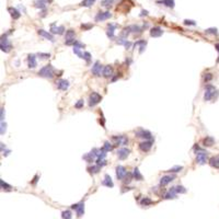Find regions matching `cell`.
Listing matches in <instances>:
<instances>
[{
    "label": "cell",
    "mask_w": 219,
    "mask_h": 219,
    "mask_svg": "<svg viewBox=\"0 0 219 219\" xmlns=\"http://www.w3.org/2000/svg\"><path fill=\"white\" fill-rule=\"evenodd\" d=\"M71 208L77 210V216L78 217H81L83 215V213H85V204L83 203L73 204V205H71Z\"/></svg>",
    "instance_id": "cell-10"
},
{
    "label": "cell",
    "mask_w": 219,
    "mask_h": 219,
    "mask_svg": "<svg viewBox=\"0 0 219 219\" xmlns=\"http://www.w3.org/2000/svg\"><path fill=\"white\" fill-rule=\"evenodd\" d=\"M207 160V152L204 150H198L196 152V161L199 164H205Z\"/></svg>",
    "instance_id": "cell-6"
},
{
    "label": "cell",
    "mask_w": 219,
    "mask_h": 219,
    "mask_svg": "<svg viewBox=\"0 0 219 219\" xmlns=\"http://www.w3.org/2000/svg\"><path fill=\"white\" fill-rule=\"evenodd\" d=\"M215 144V139H214L212 136H207L206 138L203 139V145L205 147H210Z\"/></svg>",
    "instance_id": "cell-24"
},
{
    "label": "cell",
    "mask_w": 219,
    "mask_h": 219,
    "mask_svg": "<svg viewBox=\"0 0 219 219\" xmlns=\"http://www.w3.org/2000/svg\"><path fill=\"white\" fill-rule=\"evenodd\" d=\"M73 53L76 54L79 58H81L83 59V54L80 52V49H79V47H76V46H73Z\"/></svg>",
    "instance_id": "cell-43"
},
{
    "label": "cell",
    "mask_w": 219,
    "mask_h": 219,
    "mask_svg": "<svg viewBox=\"0 0 219 219\" xmlns=\"http://www.w3.org/2000/svg\"><path fill=\"white\" fill-rule=\"evenodd\" d=\"M116 43H117V44H120V45H124L127 49L132 47V42H129V41H127V40H124V39L117 40V42H116Z\"/></svg>",
    "instance_id": "cell-28"
},
{
    "label": "cell",
    "mask_w": 219,
    "mask_h": 219,
    "mask_svg": "<svg viewBox=\"0 0 219 219\" xmlns=\"http://www.w3.org/2000/svg\"><path fill=\"white\" fill-rule=\"evenodd\" d=\"M113 2H114V0H104V1H102V6L103 7H111L112 4H113Z\"/></svg>",
    "instance_id": "cell-44"
},
{
    "label": "cell",
    "mask_w": 219,
    "mask_h": 219,
    "mask_svg": "<svg viewBox=\"0 0 219 219\" xmlns=\"http://www.w3.org/2000/svg\"><path fill=\"white\" fill-rule=\"evenodd\" d=\"M103 148L105 149L106 151L109 152V151H111L112 149H113V146H112L111 144H110V141H105V142H104V146H103Z\"/></svg>",
    "instance_id": "cell-45"
},
{
    "label": "cell",
    "mask_w": 219,
    "mask_h": 219,
    "mask_svg": "<svg viewBox=\"0 0 219 219\" xmlns=\"http://www.w3.org/2000/svg\"><path fill=\"white\" fill-rule=\"evenodd\" d=\"M0 47H1V50L4 53H9L12 48V45L9 43L8 39L6 37V35L1 37V41H0Z\"/></svg>",
    "instance_id": "cell-4"
},
{
    "label": "cell",
    "mask_w": 219,
    "mask_h": 219,
    "mask_svg": "<svg viewBox=\"0 0 219 219\" xmlns=\"http://www.w3.org/2000/svg\"><path fill=\"white\" fill-rule=\"evenodd\" d=\"M146 44L147 42L146 41H138L135 43V45H140V47H139V53H144V50H145V47H146Z\"/></svg>",
    "instance_id": "cell-29"
},
{
    "label": "cell",
    "mask_w": 219,
    "mask_h": 219,
    "mask_svg": "<svg viewBox=\"0 0 219 219\" xmlns=\"http://www.w3.org/2000/svg\"><path fill=\"white\" fill-rule=\"evenodd\" d=\"M74 31L73 30H68V31H66V41H68V40H72V39H74Z\"/></svg>",
    "instance_id": "cell-32"
},
{
    "label": "cell",
    "mask_w": 219,
    "mask_h": 219,
    "mask_svg": "<svg viewBox=\"0 0 219 219\" xmlns=\"http://www.w3.org/2000/svg\"><path fill=\"white\" fill-rule=\"evenodd\" d=\"M95 0H83V1L81 2V6L82 7H91L93 3H94Z\"/></svg>",
    "instance_id": "cell-37"
},
{
    "label": "cell",
    "mask_w": 219,
    "mask_h": 219,
    "mask_svg": "<svg viewBox=\"0 0 219 219\" xmlns=\"http://www.w3.org/2000/svg\"><path fill=\"white\" fill-rule=\"evenodd\" d=\"M0 184H1V188L2 190H6V191H10L11 190V186L9 184H7L3 180H0Z\"/></svg>",
    "instance_id": "cell-42"
},
{
    "label": "cell",
    "mask_w": 219,
    "mask_h": 219,
    "mask_svg": "<svg viewBox=\"0 0 219 219\" xmlns=\"http://www.w3.org/2000/svg\"><path fill=\"white\" fill-rule=\"evenodd\" d=\"M129 153H130L129 149H127V148H120V149H118V150H117V157H118L119 160H125L129 156Z\"/></svg>",
    "instance_id": "cell-12"
},
{
    "label": "cell",
    "mask_w": 219,
    "mask_h": 219,
    "mask_svg": "<svg viewBox=\"0 0 219 219\" xmlns=\"http://www.w3.org/2000/svg\"><path fill=\"white\" fill-rule=\"evenodd\" d=\"M102 100V96L99 94V93H96V92H92L90 96H89V106L90 108H92V106H94L96 105L97 103H100Z\"/></svg>",
    "instance_id": "cell-3"
},
{
    "label": "cell",
    "mask_w": 219,
    "mask_h": 219,
    "mask_svg": "<svg viewBox=\"0 0 219 219\" xmlns=\"http://www.w3.org/2000/svg\"><path fill=\"white\" fill-rule=\"evenodd\" d=\"M102 74H103L104 78H110L112 77V74H113V67L108 65V66H105L103 68V71H102Z\"/></svg>",
    "instance_id": "cell-20"
},
{
    "label": "cell",
    "mask_w": 219,
    "mask_h": 219,
    "mask_svg": "<svg viewBox=\"0 0 219 219\" xmlns=\"http://www.w3.org/2000/svg\"><path fill=\"white\" fill-rule=\"evenodd\" d=\"M127 171L123 165H117L116 167V176L118 180H124V178L126 176Z\"/></svg>",
    "instance_id": "cell-9"
},
{
    "label": "cell",
    "mask_w": 219,
    "mask_h": 219,
    "mask_svg": "<svg viewBox=\"0 0 219 219\" xmlns=\"http://www.w3.org/2000/svg\"><path fill=\"white\" fill-rule=\"evenodd\" d=\"M37 33H39L40 35H42L43 37H45V39L49 40L50 42H54V41H55L54 36L52 35V33H49V32H46V31H44V30H39V31H37Z\"/></svg>",
    "instance_id": "cell-21"
},
{
    "label": "cell",
    "mask_w": 219,
    "mask_h": 219,
    "mask_svg": "<svg viewBox=\"0 0 219 219\" xmlns=\"http://www.w3.org/2000/svg\"><path fill=\"white\" fill-rule=\"evenodd\" d=\"M0 119H1V122H3V119H4V109L3 108L0 110Z\"/></svg>",
    "instance_id": "cell-53"
},
{
    "label": "cell",
    "mask_w": 219,
    "mask_h": 219,
    "mask_svg": "<svg viewBox=\"0 0 219 219\" xmlns=\"http://www.w3.org/2000/svg\"><path fill=\"white\" fill-rule=\"evenodd\" d=\"M133 175H134V179L135 180H137V181H142V175L141 173L139 172V169L138 168H134V170H133Z\"/></svg>",
    "instance_id": "cell-27"
},
{
    "label": "cell",
    "mask_w": 219,
    "mask_h": 219,
    "mask_svg": "<svg viewBox=\"0 0 219 219\" xmlns=\"http://www.w3.org/2000/svg\"><path fill=\"white\" fill-rule=\"evenodd\" d=\"M6 127H7V124L1 122V132H0V133H1V135H3L4 132H6Z\"/></svg>",
    "instance_id": "cell-51"
},
{
    "label": "cell",
    "mask_w": 219,
    "mask_h": 219,
    "mask_svg": "<svg viewBox=\"0 0 219 219\" xmlns=\"http://www.w3.org/2000/svg\"><path fill=\"white\" fill-rule=\"evenodd\" d=\"M205 32H206V34L218 35V32H217V29H216V27H210V29H207V30H205Z\"/></svg>",
    "instance_id": "cell-41"
},
{
    "label": "cell",
    "mask_w": 219,
    "mask_h": 219,
    "mask_svg": "<svg viewBox=\"0 0 219 219\" xmlns=\"http://www.w3.org/2000/svg\"><path fill=\"white\" fill-rule=\"evenodd\" d=\"M102 184L105 185V186H108V187H113V186H114L113 181H112L111 176L109 174H105L104 175V180L102 181Z\"/></svg>",
    "instance_id": "cell-22"
},
{
    "label": "cell",
    "mask_w": 219,
    "mask_h": 219,
    "mask_svg": "<svg viewBox=\"0 0 219 219\" xmlns=\"http://www.w3.org/2000/svg\"><path fill=\"white\" fill-rule=\"evenodd\" d=\"M96 164L100 167H103L106 164V161H105V159H96Z\"/></svg>",
    "instance_id": "cell-47"
},
{
    "label": "cell",
    "mask_w": 219,
    "mask_h": 219,
    "mask_svg": "<svg viewBox=\"0 0 219 219\" xmlns=\"http://www.w3.org/2000/svg\"><path fill=\"white\" fill-rule=\"evenodd\" d=\"M112 140L114 141L115 145H120V146H126L128 144V138L123 136V135H119V136H113V137H112Z\"/></svg>",
    "instance_id": "cell-5"
},
{
    "label": "cell",
    "mask_w": 219,
    "mask_h": 219,
    "mask_svg": "<svg viewBox=\"0 0 219 219\" xmlns=\"http://www.w3.org/2000/svg\"><path fill=\"white\" fill-rule=\"evenodd\" d=\"M212 78H213L212 73H206V76H205V82H208L209 80H212Z\"/></svg>",
    "instance_id": "cell-52"
},
{
    "label": "cell",
    "mask_w": 219,
    "mask_h": 219,
    "mask_svg": "<svg viewBox=\"0 0 219 219\" xmlns=\"http://www.w3.org/2000/svg\"><path fill=\"white\" fill-rule=\"evenodd\" d=\"M162 34H163V31H162V29L159 26H155L150 30V36L151 37H159Z\"/></svg>",
    "instance_id": "cell-19"
},
{
    "label": "cell",
    "mask_w": 219,
    "mask_h": 219,
    "mask_svg": "<svg viewBox=\"0 0 219 219\" xmlns=\"http://www.w3.org/2000/svg\"><path fill=\"white\" fill-rule=\"evenodd\" d=\"M74 108L76 109H81L83 108V100H79L76 104H74Z\"/></svg>",
    "instance_id": "cell-48"
},
{
    "label": "cell",
    "mask_w": 219,
    "mask_h": 219,
    "mask_svg": "<svg viewBox=\"0 0 219 219\" xmlns=\"http://www.w3.org/2000/svg\"><path fill=\"white\" fill-rule=\"evenodd\" d=\"M217 92V89L212 85H207L206 86V91H205V95H204V100L205 101H210L214 96H215V93Z\"/></svg>",
    "instance_id": "cell-2"
},
{
    "label": "cell",
    "mask_w": 219,
    "mask_h": 219,
    "mask_svg": "<svg viewBox=\"0 0 219 219\" xmlns=\"http://www.w3.org/2000/svg\"><path fill=\"white\" fill-rule=\"evenodd\" d=\"M174 191L176 193H181V194H183V193H186V188L184 187V186L182 185H178V186H174Z\"/></svg>",
    "instance_id": "cell-35"
},
{
    "label": "cell",
    "mask_w": 219,
    "mask_h": 219,
    "mask_svg": "<svg viewBox=\"0 0 219 219\" xmlns=\"http://www.w3.org/2000/svg\"><path fill=\"white\" fill-rule=\"evenodd\" d=\"M151 147H152V141H151V140L142 141V142L139 144V149H140L141 151H144V152L149 151V150L151 149Z\"/></svg>",
    "instance_id": "cell-14"
},
{
    "label": "cell",
    "mask_w": 219,
    "mask_h": 219,
    "mask_svg": "<svg viewBox=\"0 0 219 219\" xmlns=\"http://www.w3.org/2000/svg\"><path fill=\"white\" fill-rule=\"evenodd\" d=\"M56 85H57V88L59 90H63V91H66L68 88H69V82L67 80H65V79H60L56 82Z\"/></svg>",
    "instance_id": "cell-15"
},
{
    "label": "cell",
    "mask_w": 219,
    "mask_h": 219,
    "mask_svg": "<svg viewBox=\"0 0 219 219\" xmlns=\"http://www.w3.org/2000/svg\"><path fill=\"white\" fill-rule=\"evenodd\" d=\"M182 170H183V167H182V165H176V167H174V168H172V169L168 170L167 172H170V173H178V172L182 171Z\"/></svg>",
    "instance_id": "cell-33"
},
{
    "label": "cell",
    "mask_w": 219,
    "mask_h": 219,
    "mask_svg": "<svg viewBox=\"0 0 219 219\" xmlns=\"http://www.w3.org/2000/svg\"><path fill=\"white\" fill-rule=\"evenodd\" d=\"M215 47H216V49L219 52V44H216V45H215ZM218 62H219V57H218Z\"/></svg>",
    "instance_id": "cell-57"
},
{
    "label": "cell",
    "mask_w": 219,
    "mask_h": 219,
    "mask_svg": "<svg viewBox=\"0 0 219 219\" xmlns=\"http://www.w3.org/2000/svg\"><path fill=\"white\" fill-rule=\"evenodd\" d=\"M103 68L104 67H102L101 63L97 60V62H95L94 65L92 66V73L94 74L95 77H99V76H101V71H103Z\"/></svg>",
    "instance_id": "cell-8"
},
{
    "label": "cell",
    "mask_w": 219,
    "mask_h": 219,
    "mask_svg": "<svg viewBox=\"0 0 219 219\" xmlns=\"http://www.w3.org/2000/svg\"><path fill=\"white\" fill-rule=\"evenodd\" d=\"M50 33H52V34H59V35H62V34L65 33V27L63 25L56 26L55 23H53L52 27H50Z\"/></svg>",
    "instance_id": "cell-13"
},
{
    "label": "cell",
    "mask_w": 219,
    "mask_h": 219,
    "mask_svg": "<svg viewBox=\"0 0 219 219\" xmlns=\"http://www.w3.org/2000/svg\"><path fill=\"white\" fill-rule=\"evenodd\" d=\"M157 3H162L164 4L165 7H169V8H174V0H158Z\"/></svg>",
    "instance_id": "cell-26"
},
{
    "label": "cell",
    "mask_w": 219,
    "mask_h": 219,
    "mask_svg": "<svg viewBox=\"0 0 219 219\" xmlns=\"http://www.w3.org/2000/svg\"><path fill=\"white\" fill-rule=\"evenodd\" d=\"M39 57L43 58V59H46V58H49L50 55L49 54H43V53H39Z\"/></svg>",
    "instance_id": "cell-50"
},
{
    "label": "cell",
    "mask_w": 219,
    "mask_h": 219,
    "mask_svg": "<svg viewBox=\"0 0 219 219\" xmlns=\"http://www.w3.org/2000/svg\"><path fill=\"white\" fill-rule=\"evenodd\" d=\"M8 11L10 12V16L14 19V20H18L19 18L21 17V13L19 12L16 8H12V7H10V8H8Z\"/></svg>",
    "instance_id": "cell-23"
},
{
    "label": "cell",
    "mask_w": 219,
    "mask_h": 219,
    "mask_svg": "<svg viewBox=\"0 0 219 219\" xmlns=\"http://www.w3.org/2000/svg\"><path fill=\"white\" fill-rule=\"evenodd\" d=\"M112 17V14L109 11H105V12H99L95 16V21L96 22H101V21H104V20H108Z\"/></svg>",
    "instance_id": "cell-11"
},
{
    "label": "cell",
    "mask_w": 219,
    "mask_h": 219,
    "mask_svg": "<svg viewBox=\"0 0 219 219\" xmlns=\"http://www.w3.org/2000/svg\"><path fill=\"white\" fill-rule=\"evenodd\" d=\"M37 178H39V176H37V175H35V178H34V180H33V184H35V183H36Z\"/></svg>",
    "instance_id": "cell-58"
},
{
    "label": "cell",
    "mask_w": 219,
    "mask_h": 219,
    "mask_svg": "<svg viewBox=\"0 0 219 219\" xmlns=\"http://www.w3.org/2000/svg\"><path fill=\"white\" fill-rule=\"evenodd\" d=\"M174 179H175V175H164V176H162V178L160 179V185L164 186L167 184H169L170 182H172Z\"/></svg>",
    "instance_id": "cell-17"
},
{
    "label": "cell",
    "mask_w": 219,
    "mask_h": 219,
    "mask_svg": "<svg viewBox=\"0 0 219 219\" xmlns=\"http://www.w3.org/2000/svg\"><path fill=\"white\" fill-rule=\"evenodd\" d=\"M133 178H134L133 173H127V174H126V176L124 178V183H125V184H129Z\"/></svg>",
    "instance_id": "cell-40"
},
{
    "label": "cell",
    "mask_w": 219,
    "mask_h": 219,
    "mask_svg": "<svg viewBox=\"0 0 219 219\" xmlns=\"http://www.w3.org/2000/svg\"><path fill=\"white\" fill-rule=\"evenodd\" d=\"M62 217H63V219H71L72 215H71L70 210H65L62 213Z\"/></svg>",
    "instance_id": "cell-36"
},
{
    "label": "cell",
    "mask_w": 219,
    "mask_h": 219,
    "mask_svg": "<svg viewBox=\"0 0 219 219\" xmlns=\"http://www.w3.org/2000/svg\"><path fill=\"white\" fill-rule=\"evenodd\" d=\"M100 165H92V167H90V168H88V171L90 172L91 174H95V173H99V171H100Z\"/></svg>",
    "instance_id": "cell-30"
},
{
    "label": "cell",
    "mask_w": 219,
    "mask_h": 219,
    "mask_svg": "<svg viewBox=\"0 0 219 219\" xmlns=\"http://www.w3.org/2000/svg\"><path fill=\"white\" fill-rule=\"evenodd\" d=\"M209 164L210 167L215 168V169H219V157H213L209 159Z\"/></svg>",
    "instance_id": "cell-25"
},
{
    "label": "cell",
    "mask_w": 219,
    "mask_h": 219,
    "mask_svg": "<svg viewBox=\"0 0 219 219\" xmlns=\"http://www.w3.org/2000/svg\"><path fill=\"white\" fill-rule=\"evenodd\" d=\"M130 26H127V27H125V29L122 31V33H120V37L122 39H126V37L129 35V33H130Z\"/></svg>",
    "instance_id": "cell-31"
},
{
    "label": "cell",
    "mask_w": 219,
    "mask_h": 219,
    "mask_svg": "<svg viewBox=\"0 0 219 219\" xmlns=\"http://www.w3.org/2000/svg\"><path fill=\"white\" fill-rule=\"evenodd\" d=\"M152 203H153V202H152L149 197H144L141 201H140V204H141V205H145V206H147V205H151Z\"/></svg>",
    "instance_id": "cell-38"
},
{
    "label": "cell",
    "mask_w": 219,
    "mask_h": 219,
    "mask_svg": "<svg viewBox=\"0 0 219 219\" xmlns=\"http://www.w3.org/2000/svg\"><path fill=\"white\" fill-rule=\"evenodd\" d=\"M183 23L185 25H196V22L193 21V20H184Z\"/></svg>",
    "instance_id": "cell-49"
},
{
    "label": "cell",
    "mask_w": 219,
    "mask_h": 219,
    "mask_svg": "<svg viewBox=\"0 0 219 219\" xmlns=\"http://www.w3.org/2000/svg\"><path fill=\"white\" fill-rule=\"evenodd\" d=\"M27 65H29V68H35L37 66V62H36V56L33 54H30L27 56Z\"/></svg>",
    "instance_id": "cell-16"
},
{
    "label": "cell",
    "mask_w": 219,
    "mask_h": 219,
    "mask_svg": "<svg viewBox=\"0 0 219 219\" xmlns=\"http://www.w3.org/2000/svg\"><path fill=\"white\" fill-rule=\"evenodd\" d=\"M81 27H82V29L88 30V29H91V27H92V24H82Z\"/></svg>",
    "instance_id": "cell-55"
},
{
    "label": "cell",
    "mask_w": 219,
    "mask_h": 219,
    "mask_svg": "<svg viewBox=\"0 0 219 219\" xmlns=\"http://www.w3.org/2000/svg\"><path fill=\"white\" fill-rule=\"evenodd\" d=\"M54 68L52 65H46L44 66L43 68L41 69L39 71V76L40 77H43V78H47V79H50L54 77Z\"/></svg>",
    "instance_id": "cell-1"
},
{
    "label": "cell",
    "mask_w": 219,
    "mask_h": 219,
    "mask_svg": "<svg viewBox=\"0 0 219 219\" xmlns=\"http://www.w3.org/2000/svg\"><path fill=\"white\" fill-rule=\"evenodd\" d=\"M147 14H148V11H146V10H142V11H141V13H140V17L147 16Z\"/></svg>",
    "instance_id": "cell-56"
},
{
    "label": "cell",
    "mask_w": 219,
    "mask_h": 219,
    "mask_svg": "<svg viewBox=\"0 0 219 219\" xmlns=\"http://www.w3.org/2000/svg\"><path fill=\"white\" fill-rule=\"evenodd\" d=\"M35 7L36 8H40V9H44L45 8V2L44 1H42V0H35Z\"/></svg>",
    "instance_id": "cell-39"
},
{
    "label": "cell",
    "mask_w": 219,
    "mask_h": 219,
    "mask_svg": "<svg viewBox=\"0 0 219 219\" xmlns=\"http://www.w3.org/2000/svg\"><path fill=\"white\" fill-rule=\"evenodd\" d=\"M117 27V25L116 24H108V31H106V35H108V37L109 39H111V40H113L114 39V32H115V29Z\"/></svg>",
    "instance_id": "cell-18"
},
{
    "label": "cell",
    "mask_w": 219,
    "mask_h": 219,
    "mask_svg": "<svg viewBox=\"0 0 219 219\" xmlns=\"http://www.w3.org/2000/svg\"><path fill=\"white\" fill-rule=\"evenodd\" d=\"M42 1H44V2L46 3V2H49V1H50V0H42Z\"/></svg>",
    "instance_id": "cell-59"
},
{
    "label": "cell",
    "mask_w": 219,
    "mask_h": 219,
    "mask_svg": "<svg viewBox=\"0 0 219 219\" xmlns=\"http://www.w3.org/2000/svg\"><path fill=\"white\" fill-rule=\"evenodd\" d=\"M73 46H76V47L81 48V47H85V44H82V43H80V42L76 41V43H74V45H73Z\"/></svg>",
    "instance_id": "cell-54"
},
{
    "label": "cell",
    "mask_w": 219,
    "mask_h": 219,
    "mask_svg": "<svg viewBox=\"0 0 219 219\" xmlns=\"http://www.w3.org/2000/svg\"><path fill=\"white\" fill-rule=\"evenodd\" d=\"M130 31L133 32V33H141V27L139 25H130Z\"/></svg>",
    "instance_id": "cell-34"
},
{
    "label": "cell",
    "mask_w": 219,
    "mask_h": 219,
    "mask_svg": "<svg viewBox=\"0 0 219 219\" xmlns=\"http://www.w3.org/2000/svg\"><path fill=\"white\" fill-rule=\"evenodd\" d=\"M136 136L139 138H144V139H148L150 140L152 139V134L149 132V130H145V129H139L136 132Z\"/></svg>",
    "instance_id": "cell-7"
},
{
    "label": "cell",
    "mask_w": 219,
    "mask_h": 219,
    "mask_svg": "<svg viewBox=\"0 0 219 219\" xmlns=\"http://www.w3.org/2000/svg\"><path fill=\"white\" fill-rule=\"evenodd\" d=\"M83 59H85L87 63H90V60H91V54L89 52H86L85 54H83Z\"/></svg>",
    "instance_id": "cell-46"
}]
</instances>
